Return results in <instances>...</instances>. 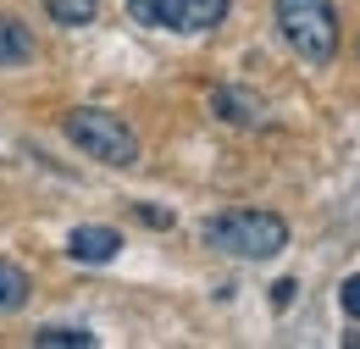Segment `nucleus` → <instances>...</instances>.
<instances>
[{
  "label": "nucleus",
  "mask_w": 360,
  "mask_h": 349,
  "mask_svg": "<svg viewBox=\"0 0 360 349\" xmlns=\"http://www.w3.org/2000/svg\"><path fill=\"white\" fill-rule=\"evenodd\" d=\"M205 244L238 261H271L288 250V222L271 211H222L205 222Z\"/></svg>",
  "instance_id": "f257e3e1"
},
{
  "label": "nucleus",
  "mask_w": 360,
  "mask_h": 349,
  "mask_svg": "<svg viewBox=\"0 0 360 349\" xmlns=\"http://www.w3.org/2000/svg\"><path fill=\"white\" fill-rule=\"evenodd\" d=\"M61 133L94 156V161H105V167H134L139 161V133L117 117V111H100V106H78V111H67L61 117Z\"/></svg>",
  "instance_id": "f03ea898"
},
{
  "label": "nucleus",
  "mask_w": 360,
  "mask_h": 349,
  "mask_svg": "<svg viewBox=\"0 0 360 349\" xmlns=\"http://www.w3.org/2000/svg\"><path fill=\"white\" fill-rule=\"evenodd\" d=\"M277 28L316 67L338 56V11H333V0H277Z\"/></svg>",
  "instance_id": "7ed1b4c3"
},
{
  "label": "nucleus",
  "mask_w": 360,
  "mask_h": 349,
  "mask_svg": "<svg viewBox=\"0 0 360 349\" xmlns=\"http://www.w3.org/2000/svg\"><path fill=\"white\" fill-rule=\"evenodd\" d=\"M227 6L233 0H128L134 23L144 28H172V34H205L227 23Z\"/></svg>",
  "instance_id": "20e7f679"
},
{
  "label": "nucleus",
  "mask_w": 360,
  "mask_h": 349,
  "mask_svg": "<svg viewBox=\"0 0 360 349\" xmlns=\"http://www.w3.org/2000/svg\"><path fill=\"white\" fill-rule=\"evenodd\" d=\"M67 255L72 261H89V266H105V261H117L122 255V233L117 227H72L67 233Z\"/></svg>",
  "instance_id": "39448f33"
},
{
  "label": "nucleus",
  "mask_w": 360,
  "mask_h": 349,
  "mask_svg": "<svg viewBox=\"0 0 360 349\" xmlns=\"http://www.w3.org/2000/svg\"><path fill=\"white\" fill-rule=\"evenodd\" d=\"M211 111L222 117V122H233V128H255L261 117H266V106H261V94H250V89H211Z\"/></svg>",
  "instance_id": "423d86ee"
},
{
  "label": "nucleus",
  "mask_w": 360,
  "mask_h": 349,
  "mask_svg": "<svg viewBox=\"0 0 360 349\" xmlns=\"http://www.w3.org/2000/svg\"><path fill=\"white\" fill-rule=\"evenodd\" d=\"M22 61H34V34H28V23L0 11V67H22Z\"/></svg>",
  "instance_id": "0eeeda50"
},
{
  "label": "nucleus",
  "mask_w": 360,
  "mask_h": 349,
  "mask_svg": "<svg viewBox=\"0 0 360 349\" xmlns=\"http://www.w3.org/2000/svg\"><path fill=\"white\" fill-rule=\"evenodd\" d=\"M22 300H28V272L17 261H0V316L22 310Z\"/></svg>",
  "instance_id": "6e6552de"
},
{
  "label": "nucleus",
  "mask_w": 360,
  "mask_h": 349,
  "mask_svg": "<svg viewBox=\"0 0 360 349\" xmlns=\"http://www.w3.org/2000/svg\"><path fill=\"white\" fill-rule=\"evenodd\" d=\"M45 11L61 23V28H84L100 17V0H45Z\"/></svg>",
  "instance_id": "1a4fd4ad"
},
{
  "label": "nucleus",
  "mask_w": 360,
  "mask_h": 349,
  "mask_svg": "<svg viewBox=\"0 0 360 349\" xmlns=\"http://www.w3.org/2000/svg\"><path fill=\"white\" fill-rule=\"evenodd\" d=\"M34 344L39 349H94V333L89 327H39Z\"/></svg>",
  "instance_id": "9d476101"
},
{
  "label": "nucleus",
  "mask_w": 360,
  "mask_h": 349,
  "mask_svg": "<svg viewBox=\"0 0 360 349\" xmlns=\"http://www.w3.org/2000/svg\"><path fill=\"white\" fill-rule=\"evenodd\" d=\"M338 305H344V316H349V322H360V272H355V277H344Z\"/></svg>",
  "instance_id": "9b49d317"
},
{
  "label": "nucleus",
  "mask_w": 360,
  "mask_h": 349,
  "mask_svg": "<svg viewBox=\"0 0 360 349\" xmlns=\"http://www.w3.org/2000/svg\"><path fill=\"white\" fill-rule=\"evenodd\" d=\"M139 222H144V227H172V211H155V205H139Z\"/></svg>",
  "instance_id": "f8f14e48"
},
{
  "label": "nucleus",
  "mask_w": 360,
  "mask_h": 349,
  "mask_svg": "<svg viewBox=\"0 0 360 349\" xmlns=\"http://www.w3.org/2000/svg\"><path fill=\"white\" fill-rule=\"evenodd\" d=\"M294 288H300V283H288V277H283V283H271V305L283 310L288 300H294Z\"/></svg>",
  "instance_id": "ddd939ff"
}]
</instances>
